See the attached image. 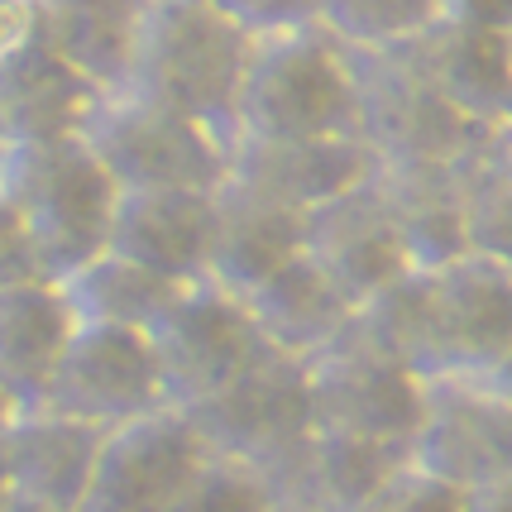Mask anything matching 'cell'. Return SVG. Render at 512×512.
Instances as JSON below:
<instances>
[{"label":"cell","mask_w":512,"mask_h":512,"mask_svg":"<svg viewBox=\"0 0 512 512\" xmlns=\"http://www.w3.org/2000/svg\"><path fill=\"white\" fill-rule=\"evenodd\" d=\"M0 192L15 201L39 249L48 283H63L111 245V216L120 187L101 158L72 139H34L0 149Z\"/></svg>","instance_id":"6da1fadb"},{"label":"cell","mask_w":512,"mask_h":512,"mask_svg":"<svg viewBox=\"0 0 512 512\" xmlns=\"http://www.w3.org/2000/svg\"><path fill=\"white\" fill-rule=\"evenodd\" d=\"M249 53H254V34L230 24L206 0H154L134 29L125 87L154 96L230 139Z\"/></svg>","instance_id":"7a4b0ae2"},{"label":"cell","mask_w":512,"mask_h":512,"mask_svg":"<svg viewBox=\"0 0 512 512\" xmlns=\"http://www.w3.org/2000/svg\"><path fill=\"white\" fill-rule=\"evenodd\" d=\"M355 134L350 53L321 24L254 39L245 82L235 96V139H316Z\"/></svg>","instance_id":"3957f363"},{"label":"cell","mask_w":512,"mask_h":512,"mask_svg":"<svg viewBox=\"0 0 512 512\" xmlns=\"http://www.w3.org/2000/svg\"><path fill=\"white\" fill-rule=\"evenodd\" d=\"M82 144L101 158L120 192L134 187H192L216 192L230 178V139L154 96L120 87L101 91L82 125Z\"/></svg>","instance_id":"277c9868"},{"label":"cell","mask_w":512,"mask_h":512,"mask_svg":"<svg viewBox=\"0 0 512 512\" xmlns=\"http://www.w3.org/2000/svg\"><path fill=\"white\" fill-rule=\"evenodd\" d=\"M345 53L355 77V134L379 163H460L498 134L455 111L402 44Z\"/></svg>","instance_id":"5b68a950"},{"label":"cell","mask_w":512,"mask_h":512,"mask_svg":"<svg viewBox=\"0 0 512 512\" xmlns=\"http://www.w3.org/2000/svg\"><path fill=\"white\" fill-rule=\"evenodd\" d=\"M149 345L158 355L163 393L173 407H197L259 355V331L240 292L216 278H197L173 292V302L149 321Z\"/></svg>","instance_id":"8992f818"},{"label":"cell","mask_w":512,"mask_h":512,"mask_svg":"<svg viewBox=\"0 0 512 512\" xmlns=\"http://www.w3.org/2000/svg\"><path fill=\"white\" fill-rule=\"evenodd\" d=\"M307 393H312V426L393 446L402 455L422 422V374L374 350L350 326L340 340L307 359Z\"/></svg>","instance_id":"52a82bcc"},{"label":"cell","mask_w":512,"mask_h":512,"mask_svg":"<svg viewBox=\"0 0 512 512\" xmlns=\"http://www.w3.org/2000/svg\"><path fill=\"white\" fill-rule=\"evenodd\" d=\"M187 417L211 455L249 469L268 465L273 455H283L292 441H302L312 431L307 359L259 345V355L221 393L187 407Z\"/></svg>","instance_id":"ba28073f"},{"label":"cell","mask_w":512,"mask_h":512,"mask_svg":"<svg viewBox=\"0 0 512 512\" xmlns=\"http://www.w3.org/2000/svg\"><path fill=\"white\" fill-rule=\"evenodd\" d=\"M407 460L455 489H484L512 474V402L479 374L422 379V422Z\"/></svg>","instance_id":"9c48e42d"},{"label":"cell","mask_w":512,"mask_h":512,"mask_svg":"<svg viewBox=\"0 0 512 512\" xmlns=\"http://www.w3.org/2000/svg\"><path fill=\"white\" fill-rule=\"evenodd\" d=\"M39 407H53V412L101 426V431L144 417L154 407H168L149 331L77 321V331L58 359V374L48 383V398Z\"/></svg>","instance_id":"30bf717a"},{"label":"cell","mask_w":512,"mask_h":512,"mask_svg":"<svg viewBox=\"0 0 512 512\" xmlns=\"http://www.w3.org/2000/svg\"><path fill=\"white\" fill-rule=\"evenodd\" d=\"M206 441L182 407H154L106 431L82 512H163L206 465Z\"/></svg>","instance_id":"8fae6325"},{"label":"cell","mask_w":512,"mask_h":512,"mask_svg":"<svg viewBox=\"0 0 512 512\" xmlns=\"http://www.w3.org/2000/svg\"><path fill=\"white\" fill-rule=\"evenodd\" d=\"M379 158L359 134H316V139H235L230 144V187L307 216L374 178Z\"/></svg>","instance_id":"7c38bea8"},{"label":"cell","mask_w":512,"mask_h":512,"mask_svg":"<svg viewBox=\"0 0 512 512\" xmlns=\"http://www.w3.org/2000/svg\"><path fill=\"white\" fill-rule=\"evenodd\" d=\"M402 460L407 455L393 446L312 426L302 441H292L283 455H273L254 474L273 512H359Z\"/></svg>","instance_id":"4fadbf2b"},{"label":"cell","mask_w":512,"mask_h":512,"mask_svg":"<svg viewBox=\"0 0 512 512\" xmlns=\"http://www.w3.org/2000/svg\"><path fill=\"white\" fill-rule=\"evenodd\" d=\"M106 431L53 407H15L0 422V474L15 498L53 512H82Z\"/></svg>","instance_id":"5bb4252c"},{"label":"cell","mask_w":512,"mask_h":512,"mask_svg":"<svg viewBox=\"0 0 512 512\" xmlns=\"http://www.w3.org/2000/svg\"><path fill=\"white\" fill-rule=\"evenodd\" d=\"M302 249L321 264V273L335 288L350 297V307L369 302L379 288H388L393 278H402L412 268L374 178L355 192H345V197L321 201L316 211H307Z\"/></svg>","instance_id":"9a60e30c"},{"label":"cell","mask_w":512,"mask_h":512,"mask_svg":"<svg viewBox=\"0 0 512 512\" xmlns=\"http://www.w3.org/2000/svg\"><path fill=\"white\" fill-rule=\"evenodd\" d=\"M211 240H216V192L134 187L115 197L106 249L154 268L158 278L197 283L211 264Z\"/></svg>","instance_id":"2e32d148"},{"label":"cell","mask_w":512,"mask_h":512,"mask_svg":"<svg viewBox=\"0 0 512 512\" xmlns=\"http://www.w3.org/2000/svg\"><path fill=\"white\" fill-rule=\"evenodd\" d=\"M436 292V374H484L512 350V268L484 254H460L431 268ZM431 374V379H436Z\"/></svg>","instance_id":"e0dca14e"},{"label":"cell","mask_w":512,"mask_h":512,"mask_svg":"<svg viewBox=\"0 0 512 512\" xmlns=\"http://www.w3.org/2000/svg\"><path fill=\"white\" fill-rule=\"evenodd\" d=\"M412 63L436 82L455 111L479 120L484 130L512 125V34L508 29H479V24L441 20L426 24L407 39Z\"/></svg>","instance_id":"ac0fdd59"},{"label":"cell","mask_w":512,"mask_h":512,"mask_svg":"<svg viewBox=\"0 0 512 512\" xmlns=\"http://www.w3.org/2000/svg\"><path fill=\"white\" fill-rule=\"evenodd\" d=\"M101 87L67 63L34 24V34L0 58V125L5 139H72L82 134Z\"/></svg>","instance_id":"d6986e66"},{"label":"cell","mask_w":512,"mask_h":512,"mask_svg":"<svg viewBox=\"0 0 512 512\" xmlns=\"http://www.w3.org/2000/svg\"><path fill=\"white\" fill-rule=\"evenodd\" d=\"M374 187L398 225L412 268H441L469 254L465 158L460 163H379Z\"/></svg>","instance_id":"ffe728a7"},{"label":"cell","mask_w":512,"mask_h":512,"mask_svg":"<svg viewBox=\"0 0 512 512\" xmlns=\"http://www.w3.org/2000/svg\"><path fill=\"white\" fill-rule=\"evenodd\" d=\"M245 307L259 340L297 359H312L316 350H326L355 321L350 297L321 273V264L307 249L292 254L283 268H273L259 288H249Z\"/></svg>","instance_id":"44dd1931"},{"label":"cell","mask_w":512,"mask_h":512,"mask_svg":"<svg viewBox=\"0 0 512 512\" xmlns=\"http://www.w3.org/2000/svg\"><path fill=\"white\" fill-rule=\"evenodd\" d=\"M77 316L58 283L0 288V398L10 407H39L58 374Z\"/></svg>","instance_id":"7402d4cb"},{"label":"cell","mask_w":512,"mask_h":512,"mask_svg":"<svg viewBox=\"0 0 512 512\" xmlns=\"http://www.w3.org/2000/svg\"><path fill=\"white\" fill-rule=\"evenodd\" d=\"M302 235H307V216L283 211L273 201H259L221 182L216 187V240H211L206 278H216L221 288L245 297L273 268H283L292 254H302Z\"/></svg>","instance_id":"603a6c76"},{"label":"cell","mask_w":512,"mask_h":512,"mask_svg":"<svg viewBox=\"0 0 512 512\" xmlns=\"http://www.w3.org/2000/svg\"><path fill=\"white\" fill-rule=\"evenodd\" d=\"M350 331L369 340L388 359L407 364L412 374L431 379L441 369V340H436V292L431 268H407L388 288H379L369 302L355 307Z\"/></svg>","instance_id":"cb8c5ba5"},{"label":"cell","mask_w":512,"mask_h":512,"mask_svg":"<svg viewBox=\"0 0 512 512\" xmlns=\"http://www.w3.org/2000/svg\"><path fill=\"white\" fill-rule=\"evenodd\" d=\"M58 288H63L77 321H106V326H139V331H149V321L173 302V292L182 283L158 278L154 268L106 249L87 268H77L72 278H63Z\"/></svg>","instance_id":"d4e9b609"},{"label":"cell","mask_w":512,"mask_h":512,"mask_svg":"<svg viewBox=\"0 0 512 512\" xmlns=\"http://www.w3.org/2000/svg\"><path fill=\"white\" fill-rule=\"evenodd\" d=\"M465 230L469 254L512 268V125L465 158Z\"/></svg>","instance_id":"484cf974"},{"label":"cell","mask_w":512,"mask_h":512,"mask_svg":"<svg viewBox=\"0 0 512 512\" xmlns=\"http://www.w3.org/2000/svg\"><path fill=\"white\" fill-rule=\"evenodd\" d=\"M441 20V0H321V29L345 48H393Z\"/></svg>","instance_id":"4316f807"},{"label":"cell","mask_w":512,"mask_h":512,"mask_svg":"<svg viewBox=\"0 0 512 512\" xmlns=\"http://www.w3.org/2000/svg\"><path fill=\"white\" fill-rule=\"evenodd\" d=\"M163 512H273V508H268V493L249 465L206 455V465L187 479V489Z\"/></svg>","instance_id":"83f0119b"},{"label":"cell","mask_w":512,"mask_h":512,"mask_svg":"<svg viewBox=\"0 0 512 512\" xmlns=\"http://www.w3.org/2000/svg\"><path fill=\"white\" fill-rule=\"evenodd\" d=\"M359 512H465V489L402 460Z\"/></svg>","instance_id":"f1b7e54d"},{"label":"cell","mask_w":512,"mask_h":512,"mask_svg":"<svg viewBox=\"0 0 512 512\" xmlns=\"http://www.w3.org/2000/svg\"><path fill=\"white\" fill-rule=\"evenodd\" d=\"M206 5L221 10L225 20L240 24V29L254 34V39L321 24V0H206Z\"/></svg>","instance_id":"f546056e"},{"label":"cell","mask_w":512,"mask_h":512,"mask_svg":"<svg viewBox=\"0 0 512 512\" xmlns=\"http://www.w3.org/2000/svg\"><path fill=\"white\" fill-rule=\"evenodd\" d=\"M39 278H44V264L29 240V225L15 211V201L0 192V288H20V283H39Z\"/></svg>","instance_id":"4dcf8cb0"},{"label":"cell","mask_w":512,"mask_h":512,"mask_svg":"<svg viewBox=\"0 0 512 512\" xmlns=\"http://www.w3.org/2000/svg\"><path fill=\"white\" fill-rule=\"evenodd\" d=\"M34 15H111V20H139L154 0H29Z\"/></svg>","instance_id":"1f68e13d"},{"label":"cell","mask_w":512,"mask_h":512,"mask_svg":"<svg viewBox=\"0 0 512 512\" xmlns=\"http://www.w3.org/2000/svg\"><path fill=\"white\" fill-rule=\"evenodd\" d=\"M441 15L479 29H508L512 34V0H441Z\"/></svg>","instance_id":"d6a6232c"},{"label":"cell","mask_w":512,"mask_h":512,"mask_svg":"<svg viewBox=\"0 0 512 512\" xmlns=\"http://www.w3.org/2000/svg\"><path fill=\"white\" fill-rule=\"evenodd\" d=\"M34 5L29 0H0V58L10 53L15 44H24L34 34Z\"/></svg>","instance_id":"836d02e7"},{"label":"cell","mask_w":512,"mask_h":512,"mask_svg":"<svg viewBox=\"0 0 512 512\" xmlns=\"http://www.w3.org/2000/svg\"><path fill=\"white\" fill-rule=\"evenodd\" d=\"M465 512H512V474L498 484H484V489H469Z\"/></svg>","instance_id":"e575fe53"},{"label":"cell","mask_w":512,"mask_h":512,"mask_svg":"<svg viewBox=\"0 0 512 512\" xmlns=\"http://www.w3.org/2000/svg\"><path fill=\"white\" fill-rule=\"evenodd\" d=\"M479 379L489 383V388L498 393V398H508V402H512V350H508L503 359H498V364H489V369H484Z\"/></svg>","instance_id":"d590c367"},{"label":"cell","mask_w":512,"mask_h":512,"mask_svg":"<svg viewBox=\"0 0 512 512\" xmlns=\"http://www.w3.org/2000/svg\"><path fill=\"white\" fill-rule=\"evenodd\" d=\"M0 512H53V508H39V503H24V498H15V493H10V503H5Z\"/></svg>","instance_id":"8d00e7d4"},{"label":"cell","mask_w":512,"mask_h":512,"mask_svg":"<svg viewBox=\"0 0 512 512\" xmlns=\"http://www.w3.org/2000/svg\"><path fill=\"white\" fill-rule=\"evenodd\" d=\"M10 503V484H5V474H0V508Z\"/></svg>","instance_id":"74e56055"},{"label":"cell","mask_w":512,"mask_h":512,"mask_svg":"<svg viewBox=\"0 0 512 512\" xmlns=\"http://www.w3.org/2000/svg\"><path fill=\"white\" fill-rule=\"evenodd\" d=\"M10 412H15V407H10V402L0 398V422H5V417H10Z\"/></svg>","instance_id":"f35d334b"},{"label":"cell","mask_w":512,"mask_h":512,"mask_svg":"<svg viewBox=\"0 0 512 512\" xmlns=\"http://www.w3.org/2000/svg\"><path fill=\"white\" fill-rule=\"evenodd\" d=\"M5 144H10V139H5V125H0V149H5Z\"/></svg>","instance_id":"ab89813d"}]
</instances>
